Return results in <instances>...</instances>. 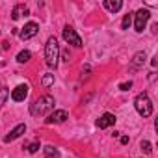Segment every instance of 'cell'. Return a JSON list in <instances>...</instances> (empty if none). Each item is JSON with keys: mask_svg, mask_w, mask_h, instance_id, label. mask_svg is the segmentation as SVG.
<instances>
[{"mask_svg": "<svg viewBox=\"0 0 158 158\" xmlns=\"http://www.w3.org/2000/svg\"><path fill=\"white\" fill-rule=\"evenodd\" d=\"M2 67H4V61H2V60H0V69H2Z\"/></svg>", "mask_w": 158, "mask_h": 158, "instance_id": "obj_26", "label": "cell"}, {"mask_svg": "<svg viewBox=\"0 0 158 158\" xmlns=\"http://www.w3.org/2000/svg\"><path fill=\"white\" fill-rule=\"evenodd\" d=\"M149 17H151V13H149V10H138L136 11V15H134V28H136V32H143L145 30V26H147V23H149Z\"/></svg>", "mask_w": 158, "mask_h": 158, "instance_id": "obj_4", "label": "cell"}, {"mask_svg": "<svg viewBox=\"0 0 158 158\" xmlns=\"http://www.w3.org/2000/svg\"><path fill=\"white\" fill-rule=\"evenodd\" d=\"M41 82H43L45 88H50V86L54 84V74H52V73H47V74L43 76V80H41Z\"/></svg>", "mask_w": 158, "mask_h": 158, "instance_id": "obj_17", "label": "cell"}, {"mask_svg": "<svg viewBox=\"0 0 158 158\" xmlns=\"http://www.w3.org/2000/svg\"><path fill=\"white\" fill-rule=\"evenodd\" d=\"M130 88H132V82H130V80H128V82H123V84H119V89H121V91H128Z\"/></svg>", "mask_w": 158, "mask_h": 158, "instance_id": "obj_21", "label": "cell"}, {"mask_svg": "<svg viewBox=\"0 0 158 158\" xmlns=\"http://www.w3.org/2000/svg\"><path fill=\"white\" fill-rule=\"evenodd\" d=\"M26 132V125L24 123H21V125H17L6 138H4V143H10V141H13V139H17V138H21L23 134Z\"/></svg>", "mask_w": 158, "mask_h": 158, "instance_id": "obj_10", "label": "cell"}, {"mask_svg": "<svg viewBox=\"0 0 158 158\" xmlns=\"http://www.w3.org/2000/svg\"><path fill=\"white\" fill-rule=\"evenodd\" d=\"M30 58H32V52L30 50H21L17 54V61L19 63H26V61H30Z\"/></svg>", "mask_w": 158, "mask_h": 158, "instance_id": "obj_15", "label": "cell"}, {"mask_svg": "<svg viewBox=\"0 0 158 158\" xmlns=\"http://www.w3.org/2000/svg\"><path fill=\"white\" fill-rule=\"evenodd\" d=\"M134 108H136V112H138L141 117H149V115L152 114V102H151L149 95H147V93H139V95L134 99Z\"/></svg>", "mask_w": 158, "mask_h": 158, "instance_id": "obj_3", "label": "cell"}, {"mask_svg": "<svg viewBox=\"0 0 158 158\" xmlns=\"http://www.w3.org/2000/svg\"><path fill=\"white\" fill-rule=\"evenodd\" d=\"M151 65H152V67H156V65H158V58H156V56L151 60Z\"/></svg>", "mask_w": 158, "mask_h": 158, "instance_id": "obj_23", "label": "cell"}, {"mask_svg": "<svg viewBox=\"0 0 158 158\" xmlns=\"http://www.w3.org/2000/svg\"><path fill=\"white\" fill-rule=\"evenodd\" d=\"M115 115L114 114H102L99 119H97V127L99 128H108V127H112V125H115Z\"/></svg>", "mask_w": 158, "mask_h": 158, "instance_id": "obj_9", "label": "cell"}, {"mask_svg": "<svg viewBox=\"0 0 158 158\" xmlns=\"http://www.w3.org/2000/svg\"><path fill=\"white\" fill-rule=\"evenodd\" d=\"M37 32H39V24H37V23H28V24H24V28L21 30L19 37H21L23 41H26V39L35 37V35H37Z\"/></svg>", "mask_w": 158, "mask_h": 158, "instance_id": "obj_6", "label": "cell"}, {"mask_svg": "<svg viewBox=\"0 0 158 158\" xmlns=\"http://www.w3.org/2000/svg\"><path fill=\"white\" fill-rule=\"evenodd\" d=\"M2 48H4V50H8V48H10V43H8V41H4V43H2Z\"/></svg>", "mask_w": 158, "mask_h": 158, "instance_id": "obj_25", "label": "cell"}, {"mask_svg": "<svg viewBox=\"0 0 158 158\" xmlns=\"http://www.w3.org/2000/svg\"><path fill=\"white\" fill-rule=\"evenodd\" d=\"M24 149H28V152H37V149H39V143L35 141V143H30V145H24Z\"/></svg>", "mask_w": 158, "mask_h": 158, "instance_id": "obj_20", "label": "cell"}, {"mask_svg": "<svg viewBox=\"0 0 158 158\" xmlns=\"http://www.w3.org/2000/svg\"><path fill=\"white\" fill-rule=\"evenodd\" d=\"M61 58H63V61H67V63H69V60H71V54H69V50H63V52H61Z\"/></svg>", "mask_w": 158, "mask_h": 158, "instance_id": "obj_22", "label": "cell"}, {"mask_svg": "<svg viewBox=\"0 0 158 158\" xmlns=\"http://www.w3.org/2000/svg\"><path fill=\"white\" fill-rule=\"evenodd\" d=\"M61 35H63V39H65L69 45L82 47V39H80V35L76 34V30H74V28H71V26H65V28H63V32H61Z\"/></svg>", "mask_w": 158, "mask_h": 158, "instance_id": "obj_5", "label": "cell"}, {"mask_svg": "<svg viewBox=\"0 0 158 158\" xmlns=\"http://www.w3.org/2000/svg\"><path fill=\"white\" fill-rule=\"evenodd\" d=\"M121 143L127 145V143H128V136H123V138H121Z\"/></svg>", "mask_w": 158, "mask_h": 158, "instance_id": "obj_24", "label": "cell"}, {"mask_svg": "<svg viewBox=\"0 0 158 158\" xmlns=\"http://www.w3.org/2000/svg\"><path fill=\"white\" fill-rule=\"evenodd\" d=\"M43 152H45V156H47V158H60V151H58L56 147H52V145L43 147Z\"/></svg>", "mask_w": 158, "mask_h": 158, "instance_id": "obj_14", "label": "cell"}, {"mask_svg": "<svg viewBox=\"0 0 158 158\" xmlns=\"http://www.w3.org/2000/svg\"><path fill=\"white\" fill-rule=\"evenodd\" d=\"M67 119V112L65 110H54V112H50V115L45 119V123L47 125H54V123H63Z\"/></svg>", "mask_w": 158, "mask_h": 158, "instance_id": "obj_8", "label": "cell"}, {"mask_svg": "<svg viewBox=\"0 0 158 158\" xmlns=\"http://www.w3.org/2000/svg\"><path fill=\"white\" fill-rule=\"evenodd\" d=\"M30 11H28V8L24 6V4H17L15 8H13V11H11V19L13 21H17V19H21L23 15H28Z\"/></svg>", "mask_w": 158, "mask_h": 158, "instance_id": "obj_11", "label": "cell"}, {"mask_svg": "<svg viewBox=\"0 0 158 158\" xmlns=\"http://www.w3.org/2000/svg\"><path fill=\"white\" fill-rule=\"evenodd\" d=\"M139 147H141V151H143V152H147V154H149V152L152 151V147H151V143H149L147 139H143V141L139 143Z\"/></svg>", "mask_w": 158, "mask_h": 158, "instance_id": "obj_19", "label": "cell"}, {"mask_svg": "<svg viewBox=\"0 0 158 158\" xmlns=\"http://www.w3.org/2000/svg\"><path fill=\"white\" fill-rule=\"evenodd\" d=\"M145 60H147V54H145V52H136L134 58H132V65H130V69H139V67L145 63Z\"/></svg>", "mask_w": 158, "mask_h": 158, "instance_id": "obj_12", "label": "cell"}, {"mask_svg": "<svg viewBox=\"0 0 158 158\" xmlns=\"http://www.w3.org/2000/svg\"><path fill=\"white\" fill-rule=\"evenodd\" d=\"M54 104L56 102H54V97L52 95H43V97H39L37 101H34L30 104V114L35 115V117L45 115L48 112H54Z\"/></svg>", "mask_w": 158, "mask_h": 158, "instance_id": "obj_1", "label": "cell"}, {"mask_svg": "<svg viewBox=\"0 0 158 158\" xmlns=\"http://www.w3.org/2000/svg\"><path fill=\"white\" fill-rule=\"evenodd\" d=\"M130 24H132V13H127V15L123 17L121 28H123V30H128V28H130Z\"/></svg>", "mask_w": 158, "mask_h": 158, "instance_id": "obj_18", "label": "cell"}, {"mask_svg": "<svg viewBox=\"0 0 158 158\" xmlns=\"http://www.w3.org/2000/svg\"><path fill=\"white\" fill-rule=\"evenodd\" d=\"M8 97H10V89H8V88H0V108L6 104Z\"/></svg>", "mask_w": 158, "mask_h": 158, "instance_id": "obj_16", "label": "cell"}, {"mask_svg": "<svg viewBox=\"0 0 158 158\" xmlns=\"http://www.w3.org/2000/svg\"><path fill=\"white\" fill-rule=\"evenodd\" d=\"M28 91H30V89H28L26 84H19V86L11 91V99H13L15 102H23V101L28 97Z\"/></svg>", "mask_w": 158, "mask_h": 158, "instance_id": "obj_7", "label": "cell"}, {"mask_svg": "<svg viewBox=\"0 0 158 158\" xmlns=\"http://www.w3.org/2000/svg\"><path fill=\"white\" fill-rule=\"evenodd\" d=\"M58 60H60V45H58V39L50 35L45 45V61L50 69H54L58 65Z\"/></svg>", "mask_w": 158, "mask_h": 158, "instance_id": "obj_2", "label": "cell"}, {"mask_svg": "<svg viewBox=\"0 0 158 158\" xmlns=\"http://www.w3.org/2000/svg\"><path fill=\"white\" fill-rule=\"evenodd\" d=\"M104 8H106L108 11L115 13V11H119V10L123 8V2H121V0H104Z\"/></svg>", "mask_w": 158, "mask_h": 158, "instance_id": "obj_13", "label": "cell"}]
</instances>
